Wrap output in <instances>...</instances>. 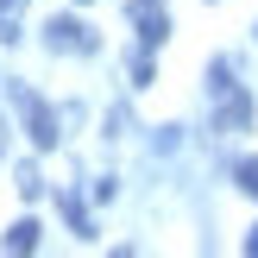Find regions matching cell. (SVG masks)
I'll return each mask as SVG.
<instances>
[{"label":"cell","mask_w":258,"mask_h":258,"mask_svg":"<svg viewBox=\"0 0 258 258\" xmlns=\"http://www.w3.org/2000/svg\"><path fill=\"white\" fill-rule=\"evenodd\" d=\"M7 95H13V107L25 113V133H32V145H38V151H50V145L63 139V133H57V113H50V107H44V101H38L25 82H13Z\"/></svg>","instance_id":"1"},{"label":"cell","mask_w":258,"mask_h":258,"mask_svg":"<svg viewBox=\"0 0 258 258\" xmlns=\"http://www.w3.org/2000/svg\"><path fill=\"white\" fill-rule=\"evenodd\" d=\"M44 44L57 50V57H95L101 38H95V25H82V19H70V13H63V19L44 25Z\"/></svg>","instance_id":"2"},{"label":"cell","mask_w":258,"mask_h":258,"mask_svg":"<svg viewBox=\"0 0 258 258\" xmlns=\"http://www.w3.org/2000/svg\"><path fill=\"white\" fill-rule=\"evenodd\" d=\"M246 126H252V95L239 82L214 88V133H246Z\"/></svg>","instance_id":"3"},{"label":"cell","mask_w":258,"mask_h":258,"mask_svg":"<svg viewBox=\"0 0 258 258\" xmlns=\"http://www.w3.org/2000/svg\"><path fill=\"white\" fill-rule=\"evenodd\" d=\"M133 25H139V44L158 50L164 38H170V13L158 7V0H133Z\"/></svg>","instance_id":"4"},{"label":"cell","mask_w":258,"mask_h":258,"mask_svg":"<svg viewBox=\"0 0 258 258\" xmlns=\"http://www.w3.org/2000/svg\"><path fill=\"white\" fill-rule=\"evenodd\" d=\"M25 32V0H0V44H19Z\"/></svg>","instance_id":"5"},{"label":"cell","mask_w":258,"mask_h":258,"mask_svg":"<svg viewBox=\"0 0 258 258\" xmlns=\"http://www.w3.org/2000/svg\"><path fill=\"white\" fill-rule=\"evenodd\" d=\"M0 246H7V252H38V221H13Z\"/></svg>","instance_id":"6"},{"label":"cell","mask_w":258,"mask_h":258,"mask_svg":"<svg viewBox=\"0 0 258 258\" xmlns=\"http://www.w3.org/2000/svg\"><path fill=\"white\" fill-rule=\"evenodd\" d=\"M57 208H63V221H70V227H76V233H82V239L95 233V221H88V208H82V196H63Z\"/></svg>","instance_id":"7"},{"label":"cell","mask_w":258,"mask_h":258,"mask_svg":"<svg viewBox=\"0 0 258 258\" xmlns=\"http://www.w3.org/2000/svg\"><path fill=\"white\" fill-rule=\"evenodd\" d=\"M233 183H239V189H246V196L258 202V158H239V164H233Z\"/></svg>","instance_id":"8"},{"label":"cell","mask_w":258,"mask_h":258,"mask_svg":"<svg viewBox=\"0 0 258 258\" xmlns=\"http://www.w3.org/2000/svg\"><path fill=\"white\" fill-rule=\"evenodd\" d=\"M38 189H44V176H38V164H19V196H25V202H32V196H38Z\"/></svg>","instance_id":"9"},{"label":"cell","mask_w":258,"mask_h":258,"mask_svg":"<svg viewBox=\"0 0 258 258\" xmlns=\"http://www.w3.org/2000/svg\"><path fill=\"white\" fill-rule=\"evenodd\" d=\"M133 82H139V88L151 82V50H139V57H133Z\"/></svg>","instance_id":"10"},{"label":"cell","mask_w":258,"mask_h":258,"mask_svg":"<svg viewBox=\"0 0 258 258\" xmlns=\"http://www.w3.org/2000/svg\"><path fill=\"white\" fill-rule=\"evenodd\" d=\"M246 252H252V258H258V227H252V233H246Z\"/></svg>","instance_id":"11"},{"label":"cell","mask_w":258,"mask_h":258,"mask_svg":"<svg viewBox=\"0 0 258 258\" xmlns=\"http://www.w3.org/2000/svg\"><path fill=\"white\" fill-rule=\"evenodd\" d=\"M0 145H7V126H0Z\"/></svg>","instance_id":"12"}]
</instances>
